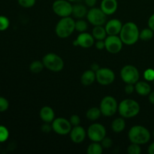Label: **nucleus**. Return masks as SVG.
Listing matches in <instances>:
<instances>
[{
  "label": "nucleus",
  "mask_w": 154,
  "mask_h": 154,
  "mask_svg": "<svg viewBox=\"0 0 154 154\" xmlns=\"http://www.w3.org/2000/svg\"><path fill=\"white\" fill-rule=\"evenodd\" d=\"M139 34L138 26L133 22H127L123 25L120 32V38L125 45H132L138 41Z\"/></svg>",
  "instance_id": "obj_1"
},
{
  "label": "nucleus",
  "mask_w": 154,
  "mask_h": 154,
  "mask_svg": "<svg viewBox=\"0 0 154 154\" xmlns=\"http://www.w3.org/2000/svg\"><path fill=\"white\" fill-rule=\"evenodd\" d=\"M128 137L131 143H135L139 145L145 144L150 139V132L147 128L142 126H134L129 129Z\"/></svg>",
  "instance_id": "obj_2"
},
{
  "label": "nucleus",
  "mask_w": 154,
  "mask_h": 154,
  "mask_svg": "<svg viewBox=\"0 0 154 154\" xmlns=\"http://www.w3.org/2000/svg\"><path fill=\"white\" fill-rule=\"evenodd\" d=\"M118 112L123 118H132L139 114L140 105L134 99H124L118 105Z\"/></svg>",
  "instance_id": "obj_3"
},
{
  "label": "nucleus",
  "mask_w": 154,
  "mask_h": 154,
  "mask_svg": "<svg viewBox=\"0 0 154 154\" xmlns=\"http://www.w3.org/2000/svg\"><path fill=\"white\" fill-rule=\"evenodd\" d=\"M75 30V21L71 17H61L55 28L57 35L60 38L69 37Z\"/></svg>",
  "instance_id": "obj_4"
},
{
  "label": "nucleus",
  "mask_w": 154,
  "mask_h": 154,
  "mask_svg": "<svg viewBox=\"0 0 154 154\" xmlns=\"http://www.w3.org/2000/svg\"><path fill=\"white\" fill-rule=\"evenodd\" d=\"M44 66L48 70L54 72H59L64 68V61L63 59L56 54L49 53L42 59Z\"/></svg>",
  "instance_id": "obj_5"
},
{
  "label": "nucleus",
  "mask_w": 154,
  "mask_h": 154,
  "mask_svg": "<svg viewBox=\"0 0 154 154\" xmlns=\"http://www.w3.org/2000/svg\"><path fill=\"white\" fill-rule=\"evenodd\" d=\"M118 105L115 98L111 96H107L101 101L99 108L103 116L112 117L118 111Z\"/></svg>",
  "instance_id": "obj_6"
},
{
  "label": "nucleus",
  "mask_w": 154,
  "mask_h": 154,
  "mask_svg": "<svg viewBox=\"0 0 154 154\" xmlns=\"http://www.w3.org/2000/svg\"><path fill=\"white\" fill-rule=\"evenodd\" d=\"M120 76L123 82L126 84H135L139 80L140 74L136 67L131 65H126L122 68Z\"/></svg>",
  "instance_id": "obj_7"
},
{
  "label": "nucleus",
  "mask_w": 154,
  "mask_h": 154,
  "mask_svg": "<svg viewBox=\"0 0 154 154\" xmlns=\"http://www.w3.org/2000/svg\"><path fill=\"white\" fill-rule=\"evenodd\" d=\"M72 8L73 5L68 0H56L52 5L54 13L60 17H70L72 14Z\"/></svg>",
  "instance_id": "obj_8"
},
{
  "label": "nucleus",
  "mask_w": 154,
  "mask_h": 154,
  "mask_svg": "<svg viewBox=\"0 0 154 154\" xmlns=\"http://www.w3.org/2000/svg\"><path fill=\"white\" fill-rule=\"evenodd\" d=\"M87 18L90 23L94 26H103L107 22V15L104 13L102 9L99 8H91L87 12Z\"/></svg>",
  "instance_id": "obj_9"
},
{
  "label": "nucleus",
  "mask_w": 154,
  "mask_h": 154,
  "mask_svg": "<svg viewBox=\"0 0 154 154\" xmlns=\"http://www.w3.org/2000/svg\"><path fill=\"white\" fill-rule=\"evenodd\" d=\"M87 136L93 142H101L106 137V129L101 123H93L87 129Z\"/></svg>",
  "instance_id": "obj_10"
},
{
  "label": "nucleus",
  "mask_w": 154,
  "mask_h": 154,
  "mask_svg": "<svg viewBox=\"0 0 154 154\" xmlns=\"http://www.w3.org/2000/svg\"><path fill=\"white\" fill-rule=\"evenodd\" d=\"M53 130L57 134L60 135H66L70 133L72 129V126L69 120H66L63 117H58L55 118L52 122Z\"/></svg>",
  "instance_id": "obj_11"
},
{
  "label": "nucleus",
  "mask_w": 154,
  "mask_h": 154,
  "mask_svg": "<svg viewBox=\"0 0 154 154\" xmlns=\"http://www.w3.org/2000/svg\"><path fill=\"white\" fill-rule=\"evenodd\" d=\"M96 77L97 82L103 86L110 85L115 80V74L108 68H100L96 72Z\"/></svg>",
  "instance_id": "obj_12"
},
{
  "label": "nucleus",
  "mask_w": 154,
  "mask_h": 154,
  "mask_svg": "<svg viewBox=\"0 0 154 154\" xmlns=\"http://www.w3.org/2000/svg\"><path fill=\"white\" fill-rule=\"evenodd\" d=\"M105 49L112 54H117L123 48V42L118 35H108L105 39Z\"/></svg>",
  "instance_id": "obj_13"
},
{
  "label": "nucleus",
  "mask_w": 154,
  "mask_h": 154,
  "mask_svg": "<svg viewBox=\"0 0 154 154\" xmlns=\"http://www.w3.org/2000/svg\"><path fill=\"white\" fill-rule=\"evenodd\" d=\"M70 138L75 144H81L85 140L87 135V132L82 126H74L70 132Z\"/></svg>",
  "instance_id": "obj_14"
},
{
  "label": "nucleus",
  "mask_w": 154,
  "mask_h": 154,
  "mask_svg": "<svg viewBox=\"0 0 154 154\" xmlns=\"http://www.w3.org/2000/svg\"><path fill=\"white\" fill-rule=\"evenodd\" d=\"M123 27L121 21L118 19H111L105 23V30L108 35H118Z\"/></svg>",
  "instance_id": "obj_15"
},
{
  "label": "nucleus",
  "mask_w": 154,
  "mask_h": 154,
  "mask_svg": "<svg viewBox=\"0 0 154 154\" xmlns=\"http://www.w3.org/2000/svg\"><path fill=\"white\" fill-rule=\"evenodd\" d=\"M78 46L83 48H90L93 46L95 43V38L93 35L87 32H81V34L76 38Z\"/></svg>",
  "instance_id": "obj_16"
},
{
  "label": "nucleus",
  "mask_w": 154,
  "mask_h": 154,
  "mask_svg": "<svg viewBox=\"0 0 154 154\" xmlns=\"http://www.w3.org/2000/svg\"><path fill=\"white\" fill-rule=\"evenodd\" d=\"M117 8L118 3L117 0H102L100 5V8L107 16L114 14L117 11Z\"/></svg>",
  "instance_id": "obj_17"
},
{
  "label": "nucleus",
  "mask_w": 154,
  "mask_h": 154,
  "mask_svg": "<svg viewBox=\"0 0 154 154\" xmlns=\"http://www.w3.org/2000/svg\"><path fill=\"white\" fill-rule=\"evenodd\" d=\"M39 116L42 121L45 123H52L55 119V113L54 109L50 106H44L39 112Z\"/></svg>",
  "instance_id": "obj_18"
},
{
  "label": "nucleus",
  "mask_w": 154,
  "mask_h": 154,
  "mask_svg": "<svg viewBox=\"0 0 154 154\" xmlns=\"http://www.w3.org/2000/svg\"><path fill=\"white\" fill-rule=\"evenodd\" d=\"M135 91L141 96H148L151 92V87L146 81H138L135 84Z\"/></svg>",
  "instance_id": "obj_19"
},
{
  "label": "nucleus",
  "mask_w": 154,
  "mask_h": 154,
  "mask_svg": "<svg viewBox=\"0 0 154 154\" xmlns=\"http://www.w3.org/2000/svg\"><path fill=\"white\" fill-rule=\"evenodd\" d=\"M96 80V72L94 71L89 69L85 71L82 74L81 78V82L84 86H90L93 84Z\"/></svg>",
  "instance_id": "obj_20"
},
{
  "label": "nucleus",
  "mask_w": 154,
  "mask_h": 154,
  "mask_svg": "<svg viewBox=\"0 0 154 154\" xmlns=\"http://www.w3.org/2000/svg\"><path fill=\"white\" fill-rule=\"evenodd\" d=\"M87 7L82 4H75L73 5L72 8V15L74 17L77 19H83L84 17H87Z\"/></svg>",
  "instance_id": "obj_21"
},
{
  "label": "nucleus",
  "mask_w": 154,
  "mask_h": 154,
  "mask_svg": "<svg viewBox=\"0 0 154 154\" xmlns=\"http://www.w3.org/2000/svg\"><path fill=\"white\" fill-rule=\"evenodd\" d=\"M126 128V121L123 117H119L113 120L111 123V129L116 133L122 132Z\"/></svg>",
  "instance_id": "obj_22"
},
{
  "label": "nucleus",
  "mask_w": 154,
  "mask_h": 154,
  "mask_svg": "<svg viewBox=\"0 0 154 154\" xmlns=\"http://www.w3.org/2000/svg\"><path fill=\"white\" fill-rule=\"evenodd\" d=\"M92 35L96 40H105L107 37V32L102 26H96L93 29Z\"/></svg>",
  "instance_id": "obj_23"
},
{
  "label": "nucleus",
  "mask_w": 154,
  "mask_h": 154,
  "mask_svg": "<svg viewBox=\"0 0 154 154\" xmlns=\"http://www.w3.org/2000/svg\"><path fill=\"white\" fill-rule=\"evenodd\" d=\"M101 115H102V112L100 111V108H96V107L90 108L86 113L87 118L91 121H96V120H99Z\"/></svg>",
  "instance_id": "obj_24"
},
{
  "label": "nucleus",
  "mask_w": 154,
  "mask_h": 154,
  "mask_svg": "<svg viewBox=\"0 0 154 154\" xmlns=\"http://www.w3.org/2000/svg\"><path fill=\"white\" fill-rule=\"evenodd\" d=\"M102 152H103V147L102 144H99V142H93V141L88 146L87 150V153L88 154H101Z\"/></svg>",
  "instance_id": "obj_25"
},
{
  "label": "nucleus",
  "mask_w": 154,
  "mask_h": 154,
  "mask_svg": "<svg viewBox=\"0 0 154 154\" xmlns=\"http://www.w3.org/2000/svg\"><path fill=\"white\" fill-rule=\"evenodd\" d=\"M154 32L150 28H146L141 30L139 34V38L144 42H148L153 38Z\"/></svg>",
  "instance_id": "obj_26"
},
{
  "label": "nucleus",
  "mask_w": 154,
  "mask_h": 154,
  "mask_svg": "<svg viewBox=\"0 0 154 154\" xmlns=\"http://www.w3.org/2000/svg\"><path fill=\"white\" fill-rule=\"evenodd\" d=\"M44 68H45V66H44L43 62L39 61V60H35V61H33L30 64L29 70L32 73L38 74L42 72L43 71Z\"/></svg>",
  "instance_id": "obj_27"
},
{
  "label": "nucleus",
  "mask_w": 154,
  "mask_h": 154,
  "mask_svg": "<svg viewBox=\"0 0 154 154\" xmlns=\"http://www.w3.org/2000/svg\"><path fill=\"white\" fill-rule=\"evenodd\" d=\"M88 29V23L83 19H78L75 21V30L79 32H84Z\"/></svg>",
  "instance_id": "obj_28"
},
{
  "label": "nucleus",
  "mask_w": 154,
  "mask_h": 154,
  "mask_svg": "<svg viewBox=\"0 0 154 154\" xmlns=\"http://www.w3.org/2000/svg\"><path fill=\"white\" fill-rule=\"evenodd\" d=\"M127 152L129 154H140L141 153V148L139 144L132 143L128 147Z\"/></svg>",
  "instance_id": "obj_29"
},
{
  "label": "nucleus",
  "mask_w": 154,
  "mask_h": 154,
  "mask_svg": "<svg viewBox=\"0 0 154 154\" xmlns=\"http://www.w3.org/2000/svg\"><path fill=\"white\" fill-rule=\"evenodd\" d=\"M9 137V132L4 126H0V143L7 141Z\"/></svg>",
  "instance_id": "obj_30"
},
{
  "label": "nucleus",
  "mask_w": 154,
  "mask_h": 154,
  "mask_svg": "<svg viewBox=\"0 0 154 154\" xmlns=\"http://www.w3.org/2000/svg\"><path fill=\"white\" fill-rule=\"evenodd\" d=\"M18 4L23 8H29L35 5L36 0H17Z\"/></svg>",
  "instance_id": "obj_31"
},
{
  "label": "nucleus",
  "mask_w": 154,
  "mask_h": 154,
  "mask_svg": "<svg viewBox=\"0 0 154 154\" xmlns=\"http://www.w3.org/2000/svg\"><path fill=\"white\" fill-rule=\"evenodd\" d=\"M10 25L8 18L5 16H0V31H5L7 29Z\"/></svg>",
  "instance_id": "obj_32"
},
{
  "label": "nucleus",
  "mask_w": 154,
  "mask_h": 154,
  "mask_svg": "<svg viewBox=\"0 0 154 154\" xmlns=\"http://www.w3.org/2000/svg\"><path fill=\"white\" fill-rule=\"evenodd\" d=\"M144 78L147 81H154V69H147L144 72Z\"/></svg>",
  "instance_id": "obj_33"
},
{
  "label": "nucleus",
  "mask_w": 154,
  "mask_h": 154,
  "mask_svg": "<svg viewBox=\"0 0 154 154\" xmlns=\"http://www.w3.org/2000/svg\"><path fill=\"white\" fill-rule=\"evenodd\" d=\"M9 107V102L5 98L0 96V112H5Z\"/></svg>",
  "instance_id": "obj_34"
},
{
  "label": "nucleus",
  "mask_w": 154,
  "mask_h": 154,
  "mask_svg": "<svg viewBox=\"0 0 154 154\" xmlns=\"http://www.w3.org/2000/svg\"><path fill=\"white\" fill-rule=\"evenodd\" d=\"M101 144H102L103 148L109 149L112 147L113 141L111 138H108V137H105V138H104L103 140L101 141Z\"/></svg>",
  "instance_id": "obj_35"
},
{
  "label": "nucleus",
  "mask_w": 154,
  "mask_h": 154,
  "mask_svg": "<svg viewBox=\"0 0 154 154\" xmlns=\"http://www.w3.org/2000/svg\"><path fill=\"white\" fill-rule=\"evenodd\" d=\"M69 121H70L72 126H79L80 123H81V118H80V117L78 115L73 114V115L71 116L70 118H69Z\"/></svg>",
  "instance_id": "obj_36"
},
{
  "label": "nucleus",
  "mask_w": 154,
  "mask_h": 154,
  "mask_svg": "<svg viewBox=\"0 0 154 154\" xmlns=\"http://www.w3.org/2000/svg\"><path fill=\"white\" fill-rule=\"evenodd\" d=\"M124 91L126 94L130 95L135 91V84H126V87H125Z\"/></svg>",
  "instance_id": "obj_37"
},
{
  "label": "nucleus",
  "mask_w": 154,
  "mask_h": 154,
  "mask_svg": "<svg viewBox=\"0 0 154 154\" xmlns=\"http://www.w3.org/2000/svg\"><path fill=\"white\" fill-rule=\"evenodd\" d=\"M42 131L45 133H49L50 132H51V130H53L52 125H50L49 123H45V124H43L41 128Z\"/></svg>",
  "instance_id": "obj_38"
},
{
  "label": "nucleus",
  "mask_w": 154,
  "mask_h": 154,
  "mask_svg": "<svg viewBox=\"0 0 154 154\" xmlns=\"http://www.w3.org/2000/svg\"><path fill=\"white\" fill-rule=\"evenodd\" d=\"M96 48L98 50H103L105 48V40H98L96 43Z\"/></svg>",
  "instance_id": "obj_39"
},
{
  "label": "nucleus",
  "mask_w": 154,
  "mask_h": 154,
  "mask_svg": "<svg viewBox=\"0 0 154 154\" xmlns=\"http://www.w3.org/2000/svg\"><path fill=\"white\" fill-rule=\"evenodd\" d=\"M148 27L154 32V14L150 17L148 20Z\"/></svg>",
  "instance_id": "obj_40"
},
{
  "label": "nucleus",
  "mask_w": 154,
  "mask_h": 154,
  "mask_svg": "<svg viewBox=\"0 0 154 154\" xmlns=\"http://www.w3.org/2000/svg\"><path fill=\"white\" fill-rule=\"evenodd\" d=\"M96 2H97V0H84L86 5L90 8L94 7L96 4Z\"/></svg>",
  "instance_id": "obj_41"
},
{
  "label": "nucleus",
  "mask_w": 154,
  "mask_h": 154,
  "mask_svg": "<svg viewBox=\"0 0 154 154\" xmlns=\"http://www.w3.org/2000/svg\"><path fill=\"white\" fill-rule=\"evenodd\" d=\"M147 152L149 154H154V142L151 143L147 149Z\"/></svg>",
  "instance_id": "obj_42"
},
{
  "label": "nucleus",
  "mask_w": 154,
  "mask_h": 154,
  "mask_svg": "<svg viewBox=\"0 0 154 154\" xmlns=\"http://www.w3.org/2000/svg\"><path fill=\"white\" fill-rule=\"evenodd\" d=\"M148 99L150 103L154 105V91L150 92V94L148 95Z\"/></svg>",
  "instance_id": "obj_43"
},
{
  "label": "nucleus",
  "mask_w": 154,
  "mask_h": 154,
  "mask_svg": "<svg viewBox=\"0 0 154 154\" xmlns=\"http://www.w3.org/2000/svg\"><path fill=\"white\" fill-rule=\"evenodd\" d=\"M99 69H100V66H99L97 63H93L91 66V69H90L93 71H94L95 72H96Z\"/></svg>",
  "instance_id": "obj_44"
},
{
  "label": "nucleus",
  "mask_w": 154,
  "mask_h": 154,
  "mask_svg": "<svg viewBox=\"0 0 154 154\" xmlns=\"http://www.w3.org/2000/svg\"><path fill=\"white\" fill-rule=\"evenodd\" d=\"M68 1L72 3V2H78V0H68Z\"/></svg>",
  "instance_id": "obj_45"
},
{
  "label": "nucleus",
  "mask_w": 154,
  "mask_h": 154,
  "mask_svg": "<svg viewBox=\"0 0 154 154\" xmlns=\"http://www.w3.org/2000/svg\"><path fill=\"white\" fill-rule=\"evenodd\" d=\"M153 138H154V130H153Z\"/></svg>",
  "instance_id": "obj_46"
},
{
  "label": "nucleus",
  "mask_w": 154,
  "mask_h": 154,
  "mask_svg": "<svg viewBox=\"0 0 154 154\" xmlns=\"http://www.w3.org/2000/svg\"><path fill=\"white\" fill-rule=\"evenodd\" d=\"M153 84H154V81H153Z\"/></svg>",
  "instance_id": "obj_47"
}]
</instances>
